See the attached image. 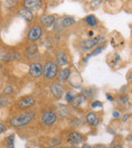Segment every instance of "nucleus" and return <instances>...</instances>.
Here are the masks:
<instances>
[{
  "instance_id": "f3484780",
  "label": "nucleus",
  "mask_w": 132,
  "mask_h": 148,
  "mask_svg": "<svg viewBox=\"0 0 132 148\" xmlns=\"http://www.w3.org/2000/svg\"><path fill=\"white\" fill-rule=\"evenodd\" d=\"M55 111L57 113L58 117L62 119H69L70 118V110L65 105H56Z\"/></svg>"
},
{
  "instance_id": "72a5a7b5",
  "label": "nucleus",
  "mask_w": 132,
  "mask_h": 148,
  "mask_svg": "<svg viewBox=\"0 0 132 148\" xmlns=\"http://www.w3.org/2000/svg\"><path fill=\"white\" fill-rule=\"evenodd\" d=\"M131 117H132V114H130V113L123 114V115L121 116V121H122V123H125V122H127L128 120H129Z\"/></svg>"
},
{
  "instance_id": "2f4dec72",
  "label": "nucleus",
  "mask_w": 132,
  "mask_h": 148,
  "mask_svg": "<svg viewBox=\"0 0 132 148\" xmlns=\"http://www.w3.org/2000/svg\"><path fill=\"white\" fill-rule=\"evenodd\" d=\"M7 105H8V97H7V95H2L1 99H0V106H1V108H5Z\"/></svg>"
},
{
  "instance_id": "473e14b6",
  "label": "nucleus",
  "mask_w": 132,
  "mask_h": 148,
  "mask_svg": "<svg viewBox=\"0 0 132 148\" xmlns=\"http://www.w3.org/2000/svg\"><path fill=\"white\" fill-rule=\"evenodd\" d=\"M103 1L104 0H91V3H89V6H91V8H97V7H99L100 5L102 4Z\"/></svg>"
},
{
  "instance_id": "412c9836",
  "label": "nucleus",
  "mask_w": 132,
  "mask_h": 148,
  "mask_svg": "<svg viewBox=\"0 0 132 148\" xmlns=\"http://www.w3.org/2000/svg\"><path fill=\"white\" fill-rule=\"evenodd\" d=\"M21 58V54L19 51H15V50H11V51H7V55H6V59L5 62H12V61H16L19 60Z\"/></svg>"
},
{
  "instance_id": "2eb2a0df",
  "label": "nucleus",
  "mask_w": 132,
  "mask_h": 148,
  "mask_svg": "<svg viewBox=\"0 0 132 148\" xmlns=\"http://www.w3.org/2000/svg\"><path fill=\"white\" fill-rule=\"evenodd\" d=\"M71 68L70 67H64V68H61L59 71V74H58V81L61 83H64V82H67V81L70 79L71 77Z\"/></svg>"
},
{
  "instance_id": "0eeeda50",
  "label": "nucleus",
  "mask_w": 132,
  "mask_h": 148,
  "mask_svg": "<svg viewBox=\"0 0 132 148\" xmlns=\"http://www.w3.org/2000/svg\"><path fill=\"white\" fill-rule=\"evenodd\" d=\"M43 33V27L41 25V23H34L33 25L30 27L29 31H28L27 40L31 43H36L42 38Z\"/></svg>"
},
{
  "instance_id": "f257e3e1",
  "label": "nucleus",
  "mask_w": 132,
  "mask_h": 148,
  "mask_svg": "<svg viewBox=\"0 0 132 148\" xmlns=\"http://www.w3.org/2000/svg\"><path fill=\"white\" fill-rule=\"evenodd\" d=\"M36 117H37V112L31 109L28 111H23L17 115L9 118L7 124L11 128H16V129L25 128L30 124H32V122L36 119Z\"/></svg>"
},
{
  "instance_id": "f03ea898",
  "label": "nucleus",
  "mask_w": 132,
  "mask_h": 148,
  "mask_svg": "<svg viewBox=\"0 0 132 148\" xmlns=\"http://www.w3.org/2000/svg\"><path fill=\"white\" fill-rule=\"evenodd\" d=\"M59 65L55 60H46L43 64V77L49 81H53L58 77L59 74Z\"/></svg>"
},
{
  "instance_id": "a211bd4d",
  "label": "nucleus",
  "mask_w": 132,
  "mask_h": 148,
  "mask_svg": "<svg viewBox=\"0 0 132 148\" xmlns=\"http://www.w3.org/2000/svg\"><path fill=\"white\" fill-rule=\"evenodd\" d=\"M105 49H106V44H103V45H102V44H101V45L97 46V47H96L95 49H94L93 51L91 52V53H89L87 56H85V59H83V61L87 62V60H89L91 57H93V56H97V55H99V54H101L102 52H103Z\"/></svg>"
},
{
  "instance_id": "a19ab883",
  "label": "nucleus",
  "mask_w": 132,
  "mask_h": 148,
  "mask_svg": "<svg viewBox=\"0 0 132 148\" xmlns=\"http://www.w3.org/2000/svg\"><path fill=\"white\" fill-rule=\"evenodd\" d=\"M56 148H73V147H71V146H64V145H59L58 147H56Z\"/></svg>"
},
{
  "instance_id": "ddd939ff",
  "label": "nucleus",
  "mask_w": 132,
  "mask_h": 148,
  "mask_svg": "<svg viewBox=\"0 0 132 148\" xmlns=\"http://www.w3.org/2000/svg\"><path fill=\"white\" fill-rule=\"evenodd\" d=\"M85 122L91 127H98L101 123V117L96 112H87L85 115Z\"/></svg>"
},
{
  "instance_id": "58836bf2",
  "label": "nucleus",
  "mask_w": 132,
  "mask_h": 148,
  "mask_svg": "<svg viewBox=\"0 0 132 148\" xmlns=\"http://www.w3.org/2000/svg\"><path fill=\"white\" fill-rule=\"evenodd\" d=\"M127 88V86H126V85H124V86H122L121 88H120V95H123V93H125V90H124V89H126Z\"/></svg>"
},
{
  "instance_id": "e433bc0d",
  "label": "nucleus",
  "mask_w": 132,
  "mask_h": 148,
  "mask_svg": "<svg viewBox=\"0 0 132 148\" xmlns=\"http://www.w3.org/2000/svg\"><path fill=\"white\" fill-rule=\"evenodd\" d=\"M4 132H6V126H5V124L3 122H1L0 123V133L3 134Z\"/></svg>"
},
{
  "instance_id": "c85d7f7f",
  "label": "nucleus",
  "mask_w": 132,
  "mask_h": 148,
  "mask_svg": "<svg viewBox=\"0 0 132 148\" xmlns=\"http://www.w3.org/2000/svg\"><path fill=\"white\" fill-rule=\"evenodd\" d=\"M89 107H91L93 110L100 109V108L103 107V103L100 101H98V99H94V101H91V103H89Z\"/></svg>"
},
{
  "instance_id": "4468645a",
  "label": "nucleus",
  "mask_w": 132,
  "mask_h": 148,
  "mask_svg": "<svg viewBox=\"0 0 132 148\" xmlns=\"http://www.w3.org/2000/svg\"><path fill=\"white\" fill-rule=\"evenodd\" d=\"M44 4V0H23V6L34 10H40Z\"/></svg>"
},
{
  "instance_id": "c756f323",
  "label": "nucleus",
  "mask_w": 132,
  "mask_h": 148,
  "mask_svg": "<svg viewBox=\"0 0 132 148\" xmlns=\"http://www.w3.org/2000/svg\"><path fill=\"white\" fill-rule=\"evenodd\" d=\"M17 1L19 0H5L4 1V6L6 8H11V7H14L16 5Z\"/></svg>"
},
{
  "instance_id": "5701e85b",
  "label": "nucleus",
  "mask_w": 132,
  "mask_h": 148,
  "mask_svg": "<svg viewBox=\"0 0 132 148\" xmlns=\"http://www.w3.org/2000/svg\"><path fill=\"white\" fill-rule=\"evenodd\" d=\"M38 53V46L35 43H31L27 48H25V54H27L28 57H31L34 56Z\"/></svg>"
},
{
  "instance_id": "dca6fc26",
  "label": "nucleus",
  "mask_w": 132,
  "mask_h": 148,
  "mask_svg": "<svg viewBox=\"0 0 132 148\" xmlns=\"http://www.w3.org/2000/svg\"><path fill=\"white\" fill-rule=\"evenodd\" d=\"M17 14L21 17H23L27 23H32L34 21V12L31 9L27 8L25 6L17 9Z\"/></svg>"
},
{
  "instance_id": "6ab92c4d",
  "label": "nucleus",
  "mask_w": 132,
  "mask_h": 148,
  "mask_svg": "<svg viewBox=\"0 0 132 148\" xmlns=\"http://www.w3.org/2000/svg\"><path fill=\"white\" fill-rule=\"evenodd\" d=\"M61 23L63 29H69V27H71L72 25H75V19L74 17L66 15V16H63L61 18Z\"/></svg>"
},
{
  "instance_id": "a18cd8bd",
  "label": "nucleus",
  "mask_w": 132,
  "mask_h": 148,
  "mask_svg": "<svg viewBox=\"0 0 132 148\" xmlns=\"http://www.w3.org/2000/svg\"><path fill=\"white\" fill-rule=\"evenodd\" d=\"M105 1H109V0H105Z\"/></svg>"
},
{
  "instance_id": "7ed1b4c3",
  "label": "nucleus",
  "mask_w": 132,
  "mask_h": 148,
  "mask_svg": "<svg viewBox=\"0 0 132 148\" xmlns=\"http://www.w3.org/2000/svg\"><path fill=\"white\" fill-rule=\"evenodd\" d=\"M58 115L55 110L46 109L40 115V123L46 128H50L57 123Z\"/></svg>"
},
{
  "instance_id": "bb28decb",
  "label": "nucleus",
  "mask_w": 132,
  "mask_h": 148,
  "mask_svg": "<svg viewBox=\"0 0 132 148\" xmlns=\"http://www.w3.org/2000/svg\"><path fill=\"white\" fill-rule=\"evenodd\" d=\"M75 95H75V93L73 92V91L71 90V89H69V90L66 91L65 95H64V99H65L66 103H68L69 105H70L71 101H72L73 99H74Z\"/></svg>"
},
{
  "instance_id": "c03bdc74",
  "label": "nucleus",
  "mask_w": 132,
  "mask_h": 148,
  "mask_svg": "<svg viewBox=\"0 0 132 148\" xmlns=\"http://www.w3.org/2000/svg\"><path fill=\"white\" fill-rule=\"evenodd\" d=\"M25 148H31V147H30V146H25Z\"/></svg>"
},
{
  "instance_id": "7c9ffc66",
  "label": "nucleus",
  "mask_w": 132,
  "mask_h": 148,
  "mask_svg": "<svg viewBox=\"0 0 132 148\" xmlns=\"http://www.w3.org/2000/svg\"><path fill=\"white\" fill-rule=\"evenodd\" d=\"M110 148H123V143L121 142V140L115 139L110 145Z\"/></svg>"
},
{
  "instance_id": "393cba45",
  "label": "nucleus",
  "mask_w": 132,
  "mask_h": 148,
  "mask_svg": "<svg viewBox=\"0 0 132 148\" xmlns=\"http://www.w3.org/2000/svg\"><path fill=\"white\" fill-rule=\"evenodd\" d=\"M14 92H15V87L11 83H6V85H5L2 90V95H7V97L14 95Z\"/></svg>"
},
{
  "instance_id": "39448f33",
  "label": "nucleus",
  "mask_w": 132,
  "mask_h": 148,
  "mask_svg": "<svg viewBox=\"0 0 132 148\" xmlns=\"http://www.w3.org/2000/svg\"><path fill=\"white\" fill-rule=\"evenodd\" d=\"M104 40H105V37L102 35L97 36V37H94V38H89V39H87V40H83L80 43V50L83 52L91 51V50L95 49L97 46L101 45Z\"/></svg>"
},
{
  "instance_id": "4c0bfd02",
  "label": "nucleus",
  "mask_w": 132,
  "mask_h": 148,
  "mask_svg": "<svg viewBox=\"0 0 132 148\" xmlns=\"http://www.w3.org/2000/svg\"><path fill=\"white\" fill-rule=\"evenodd\" d=\"M106 97H107V99L109 101H115V97H114V95H111V93H109V92L106 93Z\"/></svg>"
},
{
  "instance_id": "a878e982",
  "label": "nucleus",
  "mask_w": 132,
  "mask_h": 148,
  "mask_svg": "<svg viewBox=\"0 0 132 148\" xmlns=\"http://www.w3.org/2000/svg\"><path fill=\"white\" fill-rule=\"evenodd\" d=\"M14 138H15V134H10V135L5 138L4 140L5 148H14Z\"/></svg>"
},
{
  "instance_id": "4be33fe9",
  "label": "nucleus",
  "mask_w": 132,
  "mask_h": 148,
  "mask_svg": "<svg viewBox=\"0 0 132 148\" xmlns=\"http://www.w3.org/2000/svg\"><path fill=\"white\" fill-rule=\"evenodd\" d=\"M81 92L85 93L89 99H94L97 97V90L94 87H85L81 89Z\"/></svg>"
},
{
  "instance_id": "1a4fd4ad",
  "label": "nucleus",
  "mask_w": 132,
  "mask_h": 148,
  "mask_svg": "<svg viewBox=\"0 0 132 148\" xmlns=\"http://www.w3.org/2000/svg\"><path fill=\"white\" fill-rule=\"evenodd\" d=\"M29 76L33 79H38L43 76V64L39 61H34L29 65Z\"/></svg>"
},
{
  "instance_id": "ea45409f",
  "label": "nucleus",
  "mask_w": 132,
  "mask_h": 148,
  "mask_svg": "<svg viewBox=\"0 0 132 148\" xmlns=\"http://www.w3.org/2000/svg\"><path fill=\"white\" fill-rule=\"evenodd\" d=\"M81 148H93V147H91V145H89V144L85 143V144H82V147Z\"/></svg>"
},
{
  "instance_id": "c9c22d12",
  "label": "nucleus",
  "mask_w": 132,
  "mask_h": 148,
  "mask_svg": "<svg viewBox=\"0 0 132 148\" xmlns=\"http://www.w3.org/2000/svg\"><path fill=\"white\" fill-rule=\"evenodd\" d=\"M112 116H113L114 119H119V118H121L122 114L120 111H117V110H115V111H113V113H112Z\"/></svg>"
},
{
  "instance_id": "423d86ee",
  "label": "nucleus",
  "mask_w": 132,
  "mask_h": 148,
  "mask_svg": "<svg viewBox=\"0 0 132 148\" xmlns=\"http://www.w3.org/2000/svg\"><path fill=\"white\" fill-rule=\"evenodd\" d=\"M85 141V136L77 130H71L66 134L65 142L70 146H77Z\"/></svg>"
},
{
  "instance_id": "9b49d317",
  "label": "nucleus",
  "mask_w": 132,
  "mask_h": 148,
  "mask_svg": "<svg viewBox=\"0 0 132 148\" xmlns=\"http://www.w3.org/2000/svg\"><path fill=\"white\" fill-rule=\"evenodd\" d=\"M55 61L59 66H67L69 64L68 54L63 49H59L55 52Z\"/></svg>"
},
{
  "instance_id": "79ce46f5",
  "label": "nucleus",
  "mask_w": 132,
  "mask_h": 148,
  "mask_svg": "<svg viewBox=\"0 0 132 148\" xmlns=\"http://www.w3.org/2000/svg\"><path fill=\"white\" fill-rule=\"evenodd\" d=\"M89 38H94V32L93 31H89Z\"/></svg>"
},
{
  "instance_id": "9d476101",
  "label": "nucleus",
  "mask_w": 132,
  "mask_h": 148,
  "mask_svg": "<svg viewBox=\"0 0 132 148\" xmlns=\"http://www.w3.org/2000/svg\"><path fill=\"white\" fill-rule=\"evenodd\" d=\"M57 21L56 16L54 14H49V13H44V14L40 15L39 21L41 23L42 27H44L45 29H49V27H53L55 21Z\"/></svg>"
},
{
  "instance_id": "f704fd0d",
  "label": "nucleus",
  "mask_w": 132,
  "mask_h": 148,
  "mask_svg": "<svg viewBox=\"0 0 132 148\" xmlns=\"http://www.w3.org/2000/svg\"><path fill=\"white\" fill-rule=\"evenodd\" d=\"M6 55H7V51L2 48V49H1V51H0V60H1V62H5Z\"/></svg>"
},
{
  "instance_id": "b1692460",
  "label": "nucleus",
  "mask_w": 132,
  "mask_h": 148,
  "mask_svg": "<svg viewBox=\"0 0 132 148\" xmlns=\"http://www.w3.org/2000/svg\"><path fill=\"white\" fill-rule=\"evenodd\" d=\"M116 101L117 103L119 105H122V106H126L129 103L130 101V99H129V95H126V93H123V95H119L116 99Z\"/></svg>"
},
{
  "instance_id": "f8f14e48",
  "label": "nucleus",
  "mask_w": 132,
  "mask_h": 148,
  "mask_svg": "<svg viewBox=\"0 0 132 148\" xmlns=\"http://www.w3.org/2000/svg\"><path fill=\"white\" fill-rule=\"evenodd\" d=\"M87 103H89L87 97L85 95V93H82L80 91V92L77 93V95H75L74 99L71 101L70 107L73 108V109H78V108H81L82 106H85Z\"/></svg>"
},
{
  "instance_id": "cd10ccee",
  "label": "nucleus",
  "mask_w": 132,
  "mask_h": 148,
  "mask_svg": "<svg viewBox=\"0 0 132 148\" xmlns=\"http://www.w3.org/2000/svg\"><path fill=\"white\" fill-rule=\"evenodd\" d=\"M70 126L72 128H74V129H76V128H79L81 125L83 124V122L81 121L80 119H78V118H72V119H70Z\"/></svg>"
},
{
  "instance_id": "6e6552de",
  "label": "nucleus",
  "mask_w": 132,
  "mask_h": 148,
  "mask_svg": "<svg viewBox=\"0 0 132 148\" xmlns=\"http://www.w3.org/2000/svg\"><path fill=\"white\" fill-rule=\"evenodd\" d=\"M49 90L51 92L52 97L56 99V101H59L63 97V95H65V87L63 86L61 82L59 81H51L49 84Z\"/></svg>"
},
{
  "instance_id": "20e7f679",
  "label": "nucleus",
  "mask_w": 132,
  "mask_h": 148,
  "mask_svg": "<svg viewBox=\"0 0 132 148\" xmlns=\"http://www.w3.org/2000/svg\"><path fill=\"white\" fill-rule=\"evenodd\" d=\"M36 103H37V101H36L35 97H33L32 95H27L19 97L15 101L14 106L19 111L23 112V111H28V110L33 109L35 107Z\"/></svg>"
},
{
  "instance_id": "aec40b11",
  "label": "nucleus",
  "mask_w": 132,
  "mask_h": 148,
  "mask_svg": "<svg viewBox=\"0 0 132 148\" xmlns=\"http://www.w3.org/2000/svg\"><path fill=\"white\" fill-rule=\"evenodd\" d=\"M83 21L91 27H98V25H99V19H98L97 16L94 14L87 15V16L83 18Z\"/></svg>"
},
{
  "instance_id": "37998d69",
  "label": "nucleus",
  "mask_w": 132,
  "mask_h": 148,
  "mask_svg": "<svg viewBox=\"0 0 132 148\" xmlns=\"http://www.w3.org/2000/svg\"><path fill=\"white\" fill-rule=\"evenodd\" d=\"M127 78H128V80H129V81H132V73H130L129 75H128Z\"/></svg>"
}]
</instances>
